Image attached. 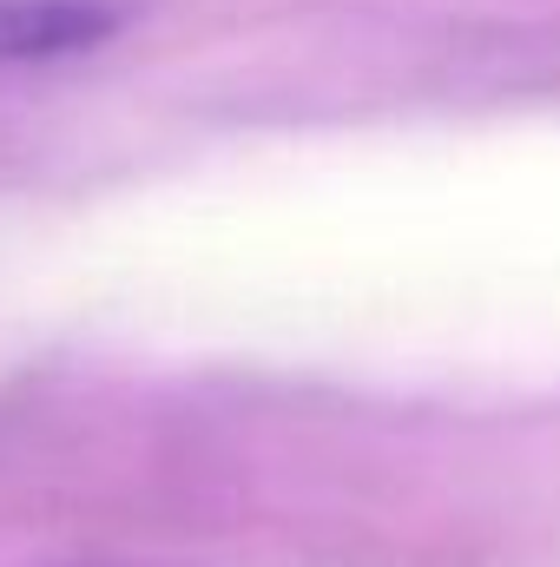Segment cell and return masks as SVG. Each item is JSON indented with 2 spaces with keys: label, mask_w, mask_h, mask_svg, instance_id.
Instances as JSON below:
<instances>
[{
  "label": "cell",
  "mask_w": 560,
  "mask_h": 567,
  "mask_svg": "<svg viewBox=\"0 0 560 567\" xmlns=\"http://www.w3.org/2000/svg\"><path fill=\"white\" fill-rule=\"evenodd\" d=\"M106 7L86 0H0V60H53L106 33Z\"/></svg>",
  "instance_id": "cell-1"
}]
</instances>
